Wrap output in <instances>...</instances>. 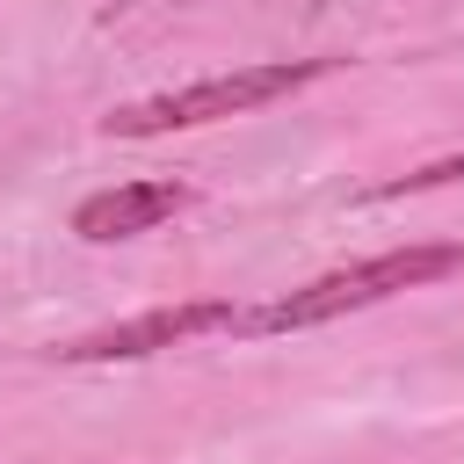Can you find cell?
I'll list each match as a JSON object with an SVG mask.
<instances>
[{"mask_svg": "<svg viewBox=\"0 0 464 464\" xmlns=\"http://www.w3.org/2000/svg\"><path fill=\"white\" fill-rule=\"evenodd\" d=\"M464 276V239H406V246H384V254H362V261H341L297 290H276L261 304H246L239 319V341H276V334H312V326H334L348 312H370V304H392L406 290H428V283H450Z\"/></svg>", "mask_w": 464, "mask_h": 464, "instance_id": "cell-1", "label": "cell"}, {"mask_svg": "<svg viewBox=\"0 0 464 464\" xmlns=\"http://www.w3.org/2000/svg\"><path fill=\"white\" fill-rule=\"evenodd\" d=\"M348 58H246V65H225V72H203V80H181V87H160V94H138L123 109L102 116V138H167V130H203V123H225V116H254V109H276L319 80H334Z\"/></svg>", "mask_w": 464, "mask_h": 464, "instance_id": "cell-2", "label": "cell"}, {"mask_svg": "<svg viewBox=\"0 0 464 464\" xmlns=\"http://www.w3.org/2000/svg\"><path fill=\"white\" fill-rule=\"evenodd\" d=\"M239 319H246V304H232V297H188V304H152V312L109 319L94 334H72L51 355L58 362H145V355L203 341V334H239Z\"/></svg>", "mask_w": 464, "mask_h": 464, "instance_id": "cell-3", "label": "cell"}, {"mask_svg": "<svg viewBox=\"0 0 464 464\" xmlns=\"http://www.w3.org/2000/svg\"><path fill=\"white\" fill-rule=\"evenodd\" d=\"M196 203L188 181L160 174V181H116V188H94L72 203V232L87 246H116V239H138V232H160L167 218H181Z\"/></svg>", "mask_w": 464, "mask_h": 464, "instance_id": "cell-4", "label": "cell"}, {"mask_svg": "<svg viewBox=\"0 0 464 464\" xmlns=\"http://www.w3.org/2000/svg\"><path fill=\"white\" fill-rule=\"evenodd\" d=\"M464 174V152H450V160H428V167H413V174H399V181H384V188H370L377 203H392V196H413V188H442V181H457Z\"/></svg>", "mask_w": 464, "mask_h": 464, "instance_id": "cell-5", "label": "cell"}]
</instances>
